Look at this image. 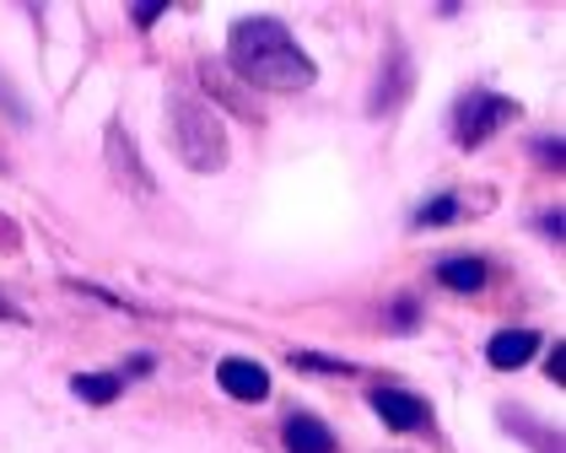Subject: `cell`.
<instances>
[{
  "instance_id": "1",
  "label": "cell",
  "mask_w": 566,
  "mask_h": 453,
  "mask_svg": "<svg viewBox=\"0 0 566 453\" xmlns=\"http://www.w3.org/2000/svg\"><path fill=\"white\" fill-rule=\"evenodd\" d=\"M232 71L264 92H303L318 82V65L303 54V44L275 17H243L232 22Z\"/></svg>"
},
{
  "instance_id": "12",
  "label": "cell",
  "mask_w": 566,
  "mask_h": 453,
  "mask_svg": "<svg viewBox=\"0 0 566 453\" xmlns=\"http://www.w3.org/2000/svg\"><path fill=\"white\" fill-rule=\"evenodd\" d=\"M453 217H459V200H453V194H442V200H432V206H421V217H416V222L421 227H448Z\"/></svg>"
},
{
  "instance_id": "7",
  "label": "cell",
  "mask_w": 566,
  "mask_h": 453,
  "mask_svg": "<svg viewBox=\"0 0 566 453\" xmlns=\"http://www.w3.org/2000/svg\"><path fill=\"white\" fill-rule=\"evenodd\" d=\"M534 346H539V335H534V329H502V335L485 346V362L507 372V367H523V362H528V357H534Z\"/></svg>"
},
{
  "instance_id": "5",
  "label": "cell",
  "mask_w": 566,
  "mask_h": 453,
  "mask_svg": "<svg viewBox=\"0 0 566 453\" xmlns=\"http://www.w3.org/2000/svg\"><path fill=\"white\" fill-rule=\"evenodd\" d=\"M217 383L232 400H254V405L270 394V372H264L260 362H249V357H227V362L217 367Z\"/></svg>"
},
{
  "instance_id": "16",
  "label": "cell",
  "mask_w": 566,
  "mask_h": 453,
  "mask_svg": "<svg viewBox=\"0 0 566 453\" xmlns=\"http://www.w3.org/2000/svg\"><path fill=\"white\" fill-rule=\"evenodd\" d=\"M0 314H6V318H17V314H11V308H6V303H0Z\"/></svg>"
},
{
  "instance_id": "9",
  "label": "cell",
  "mask_w": 566,
  "mask_h": 453,
  "mask_svg": "<svg viewBox=\"0 0 566 453\" xmlns=\"http://www.w3.org/2000/svg\"><path fill=\"white\" fill-rule=\"evenodd\" d=\"M286 449L292 453H335V432L318 415H292L286 421Z\"/></svg>"
},
{
  "instance_id": "13",
  "label": "cell",
  "mask_w": 566,
  "mask_h": 453,
  "mask_svg": "<svg viewBox=\"0 0 566 453\" xmlns=\"http://www.w3.org/2000/svg\"><path fill=\"white\" fill-rule=\"evenodd\" d=\"M410 324H416V303L399 297V303H394V329H410Z\"/></svg>"
},
{
  "instance_id": "11",
  "label": "cell",
  "mask_w": 566,
  "mask_h": 453,
  "mask_svg": "<svg viewBox=\"0 0 566 453\" xmlns=\"http://www.w3.org/2000/svg\"><path fill=\"white\" fill-rule=\"evenodd\" d=\"M437 281H442V286H453V292H475L480 281H485V265H480L475 254H453V260H442V265H437Z\"/></svg>"
},
{
  "instance_id": "3",
  "label": "cell",
  "mask_w": 566,
  "mask_h": 453,
  "mask_svg": "<svg viewBox=\"0 0 566 453\" xmlns=\"http://www.w3.org/2000/svg\"><path fill=\"white\" fill-rule=\"evenodd\" d=\"M507 119H518V103H513V97L470 87L459 97V108H453V140H459V146H485L491 130H502Z\"/></svg>"
},
{
  "instance_id": "14",
  "label": "cell",
  "mask_w": 566,
  "mask_h": 453,
  "mask_svg": "<svg viewBox=\"0 0 566 453\" xmlns=\"http://www.w3.org/2000/svg\"><path fill=\"white\" fill-rule=\"evenodd\" d=\"M551 378L566 383V346H556V357H551Z\"/></svg>"
},
{
  "instance_id": "8",
  "label": "cell",
  "mask_w": 566,
  "mask_h": 453,
  "mask_svg": "<svg viewBox=\"0 0 566 453\" xmlns=\"http://www.w3.org/2000/svg\"><path fill=\"white\" fill-rule=\"evenodd\" d=\"M389 65L394 71L378 76V92H373V114H389V108H399L410 97V60H405V49H394Z\"/></svg>"
},
{
  "instance_id": "6",
  "label": "cell",
  "mask_w": 566,
  "mask_h": 453,
  "mask_svg": "<svg viewBox=\"0 0 566 453\" xmlns=\"http://www.w3.org/2000/svg\"><path fill=\"white\" fill-rule=\"evenodd\" d=\"M108 168L119 173V183H130L135 194H151V173L140 168V157H135V140L125 125H108Z\"/></svg>"
},
{
  "instance_id": "2",
  "label": "cell",
  "mask_w": 566,
  "mask_h": 453,
  "mask_svg": "<svg viewBox=\"0 0 566 453\" xmlns=\"http://www.w3.org/2000/svg\"><path fill=\"white\" fill-rule=\"evenodd\" d=\"M168 130H174V151L195 173H221L227 168V130H221V114L211 103L174 97L168 103Z\"/></svg>"
},
{
  "instance_id": "10",
  "label": "cell",
  "mask_w": 566,
  "mask_h": 453,
  "mask_svg": "<svg viewBox=\"0 0 566 453\" xmlns=\"http://www.w3.org/2000/svg\"><path fill=\"white\" fill-rule=\"evenodd\" d=\"M71 389H76V400H87V405H108V400H119L125 378H119V372H76Z\"/></svg>"
},
{
  "instance_id": "4",
  "label": "cell",
  "mask_w": 566,
  "mask_h": 453,
  "mask_svg": "<svg viewBox=\"0 0 566 453\" xmlns=\"http://www.w3.org/2000/svg\"><path fill=\"white\" fill-rule=\"evenodd\" d=\"M373 410L389 421L394 432H421V426L432 421L427 400H416V394H405V389H373Z\"/></svg>"
},
{
  "instance_id": "15",
  "label": "cell",
  "mask_w": 566,
  "mask_h": 453,
  "mask_svg": "<svg viewBox=\"0 0 566 453\" xmlns=\"http://www.w3.org/2000/svg\"><path fill=\"white\" fill-rule=\"evenodd\" d=\"M157 17H163V6H140V11H135V22H140V28H151Z\"/></svg>"
}]
</instances>
